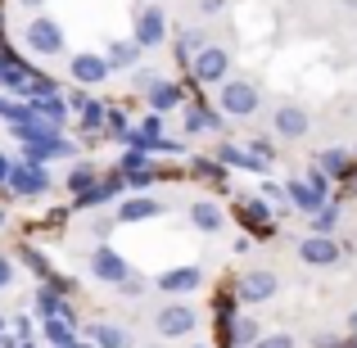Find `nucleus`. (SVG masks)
Returning <instances> with one entry per match:
<instances>
[{
    "label": "nucleus",
    "mask_w": 357,
    "mask_h": 348,
    "mask_svg": "<svg viewBox=\"0 0 357 348\" xmlns=\"http://www.w3.org/2000/svg\"><path fill=\"white\" fill-rule=\"evenodd\" d=\"M0 340H5V317H0Z\"/></svg>",
    "instance_id": "de8ad7c7"
},
{
    "label": "nucleus",
    "mask_w": 357,
    "mask_h": 348,
    "mask_svg": "<svg viewBox=\"0 0 357 348\" xmlns=\"http://www.w3.org/2000/svg\"><path fill=\"white\" fill-rule=\"evenodd\" d=\"M195 348H199V344H195Z\"/></svg>",
    "instance_id": "3c124183"
},
{
    "label": "nucleus",
    "mask_w": 357,
    "mask_h": 348,
    "mask_svg": "<svg viewBox=\"0 0 357 348\" xmlns=\"http://www.w3.org/2000/svg\"><path fill=\"white\" fill-rule=\"evenodd\" d=\"M349 331H353V335H357V312H353V317H349Z\"/></svg>",
    "instance_id": "49530a36"
},
{
    "label": "nucleus",
    "mask_w": 357,
    "mask_h": 348,
    "mask_svg": "<svg viewBox=\"0 0 357 348\" xmlns=\"http://www.w3.org/2000/svg\"><path fill=\"white\" fill-rule=\"evenodd\" d=\"M258 340H262V326L253 321V317L236 312V321H231V348H253Z\"/></svg>",
    "instance_id": "b1692460"
},
{
    "label": "nucleus",
    "mask_w": 357,
    "mask_h": 348,
    "mask_svg": "<svg viewBox=\"0 0 357 348\" xmlns=\"http://www.w3.org/2000/svg\"><path fill=\"white\" fill-rule=\"evenodd\" d=\"M181 114H185V131H190V136H199V131H213V136H222V127H227V114H222V109H204L199 100H190Z\"/></svg>",
    "instance_id": "dca6fc26"
},
{
    "label": "nucleus",
    "mask_w": 357,
    "mask_h": 348,
    "mask_svg": "<svg viewBox=\"0 0 357 348\" xmlns=\"http://www.w3.org/2000/svg\"><path fill=\"white\" fill-rule=\"evenodd\" d=\"M227 9V0H199V14H222Z\"/></svg>",
    "instance_id": "a19ab883"
},
{
    "label": "nucleus",
    "mask_w": 357,
    "mask_h": 348,
    "mask_svg": "<svg viewBox=\"0 0 357 348\" xmlns=\"http://www.w3.org/2000/svg\"><path fill=\"white\" fill-rule=\"evenodd\" d=\"M285 195H289V209L294 213H307V218H312L317 209H326V195L321 190H312V181H298V176H289V186H285Z\"/></svg>",
    "instance_id": "f3484780"
},
{
    "label": "nucleus",
    "mask_w": 357,
    "mask_h": 348,
    "mask_svg": "<svg viewBox=\"0 0 357 348\" xmlns=\"http://www.w3.org/2000/svg\"><path fill=\"white\" fill-rule=\"evenodd\" d=\"M0 91H18V96L32 91V68H27L5 41H0Z\"/></svg>",
    "instance_id": "ddd939ff"
},
{
    "label": "nucleus",
    "mask_w": 357,
    "mask_h": 348,
    "mask_svg": "<svg viewBox=\"0 0 357 348\" xmlns=\"http://www.w3.org/2000/svg\"><path fill=\"white\" fill-rule=\"evenodd\" d=\"M14 335L18 340H32V321H27V317H14Z\"/></svg>",
    "instance_id": "ea45409f"
},
{
    "label": "nucleus",
    "mask_w": 357,
    "mask_h": 348,
    "mask_svg": "<svg viewBox=\"0 0 357 348\" xmlns=\"http://www.w3.org/2000/svg\"><path fill=\"white\" fill-rule=\"evenodd\" d=\"M105 59H109V68H114V73H122V68H136L140 45H136V41H109Z\"/></svg>",
    "instance_id": "393cba45"
},
{
    "label": "nucleus",
    "mask_w": 357,
    "mask_h": 348,
    "mask_svg": "<svg viewBox=\"0 0 357 348\" xmlns=\"http://www.w3.org/2000/svg\"><path fill=\"white\" fill-rule=\"evenodd\" d=\"M154 181H163V172H158V167H154V172H127V190H140V195H145Z\"/></svg>",
    "instance_id": "f704fd0d"
},
{
    "label": "nucleus",
    "mask_w": 357,
    "mask_h": 348,
    "mask_svg": "<svg viewBox=\"0 0 357 348\" xmlns=\"http://www.w3.org/2000/svg\"><path fill=\"white\" fill-rule=\"evenodd\" d=\"M190 73H195V82H204V86H222V82L231 77V54L222 50V45H208V50L195 54Z\"/></svg>",
    "instance_id": "6e6552de"
},
{
    "label": "nucleus",
    "mask_w": 357,
    "mask_h": 348,
    "mask_svg": "<svg viewBox=\"0 0 357 348\" xmlns=\"http://www.w3.org/2000/svg\"><path fill=\"white\" fill-rule=\"evenodd\" d=\"M258 105H262L258 86H253V82H244V77H227L218 86V109L227 118H253V114H258Z\"/></svg>",
    "instance_id": "f03ea898"
},
{
    "label": "nucleus",
    "mask_w": 357,
    "mask_h": 348,
    "mask_svg": "<svg viewBox=\"0 0 357 348\" xmlns=\"http://www.w3.org/2000/svg\"><path fill=\"white\" fill-rule=\"evenodd\" d=\"M190 227H195V231H204V235H218L222 227H227V213H222V204H218V199H199V204H190Z\"/></svg>",
    "instance_id": "6ab92c4d"
},
{
    "label": "nucleus",
    "mask_w": 357,
    "mask_h": 348,
    "mask_svg": "<svg viewBox=\"0 0 357 348\" xmlns=\"http://www.w3.org/2000/svg\"><path fill=\"white\" fill-rule=\"evenodd\" d=\"M23 36H27V50L41 54V59H50V54H63V27L54 23V18H45V14H36L32 23L23 27Z\"/></svg>",
    "instance_id": "20e7f679"
},
{
    "label": "nucleus",
    "mask_w": 357,
    "mask_h": 348,
    "mask_svg": "<svg viewBox=\"0 0 357 348\" xmlns=\"http://www.w3.org/2000/svg\"><path fill=\"white\" fill-rule=\"evenodd\" d=\"M271 131H276V140H303L307 136V109L303 105H280L276 118H271Z\"/></svg>",
    "instance_id": "4468645a"
},
{
    "label": "nucleus",
    "mask_w": 357,
    "mask_h": 348,
    "mask_svg": "<svg viewBox=\"0 0 357 348\" xmlns=\"http://www.w3.org/2000/svg\"><path fill=\"white\" fill-rule=\"evenodd\" d=\"M145 280H140V276H127V280H122V285H118V294H127V298H136V294H145Z\"/></svg>",
    "instance_id": "4c0bfd02"
},
{
    "label": "nucleus",
    "mask_w": 357,
    "mask_h": 348,
    "mask_svg": "<svg viewBox=\"0 0 357 348\" xmlns=\"http://www.w3.org/2000/svg\"><path fill=\"white\" fill-rule=\"evenodd\" d=\"M340 218H344V213L335 209V204L317 209L312 218H307V235H335V231H340Z\"/></svg>",
    "instance_id": "cd10ccee"
},
{
    "label": "nucleus",
    "mask_w": 357,
    "mask_h": 348,
    "mask_svg": "<svg viewBox=\"0 0 357 348\" xmlns=\"http://www.w3.org/2000/svg\"><path fill=\"white\" fill-rule=\"evenodd\" d=\"M118 167H122V172H154L158 163H154V158L145 154V149H127V154H122V163H118Z\"/></svg>",
    "instance_id": "473e14b6"
},
{
    "label": "nucleus",
    "mask_w": 357,
    "mask_h": 348,
    "mask_svg": "<svg viewBox=\"0 0 357 348\" xmlns=\"http://www.w3.org/2000/svg\"><path fill=\"white\" fill-rule=\"evenodd\" d=\"M199 50H208V32L204 27H185L181 41H176V63H195Z\"/></svg>",
    "instance_id": "5701e85b"
},
{
    "label": "nucleus",
    "mask_w": 357,
    "mask_h": 348,
    "mask_svg": "<svg viewBox=\"0 0 357 348\" xmlns=\"http://www.w3.org/2000/svg\"><path fill=\"white\" fill-rule=\"evenodd\" d=\"M91 340H96L100 348H127L131 340H127V331H122V326H114V321H96V326H91Z\"/></svg>",
    "instance_id": "bb28decb"
},
{
    "label": "nucleus",
    "mask_w": 357,
    "mask_h": 348,
    "mask_svg": "<svg viewBox=\"0 0 357 348\" xmlns=\"http://www.w3.org/2000/svg\"><path fill=\"white\" fill-rule=\"evenodd\" d=\"M253 348H294V335H262Z\"/></svg>",
    "instance_id": "e433bc0d"
},
{
    "label": "nucleus",
    "mask_w": 357,
    "mask_h": 348,
    "mask_svg": "<svg viewBox=\"0 0 357 348\" xmlns=\"http://www.w3.org/2000/svg\"><path fill=\"white\" fill-rule=\"evenodd\" d=\"M240 222H244L253 235H267V231H271V209H267V199H262V195L240 199Z\"/></svg>",
    "instance_id": "aec40b11"
},
{
    "label": "nucleus",
    "mask_w": 357,
    "mask_h": 348,
    "mask_svg": "<svg viewBox=\"0 0 357 348\" xmlns=\"http://www.w3.org/2000/svg\"><path fill=\"white\" fill-rule=\"evenodd\" d=\"M105 136L114 140V145H127V136H131V127H127V118L118 114V109H109V122H105Z\"/></svg>",
    "instance_id": "72a5a7b5"
},
{
    "label": "nucleus",
    "mask_w": 357,
    "mask_h": 348,
    "mask_svg": "<svg viewBox=\"0 0 357 348\" xmlns=\"http://www.w3.org/2000/svg\"><path fill=\"white\" fill-rule=\"evenodd\" d=\"M18 258H23V262H27V267H32L41 280H50V276H54L50 262H45V253H41V249H32V244H18Z\"/></svg>",
    "instance_id": "7c9ffc66"
},
{
    "label": "nucleus",
    "mask_w": 357,
    "mask_h": 348,
    "mask_svg": "<svg viewBox=\"0 0 357 348\" xmlns=\"http://www.w3.org/2000/svg\"><path fill=\"white\" fill-rule=\"evenodd\" d=\"M158 213H163V204H158V199H149V195H131V199L118 204L114 222H154Z\"/></svg>",
    "instance_id": "a211bd4d"
},
{
    "label": "nucleus",
    "mask_w": 357,
    "mask_h": 348,
    "mask_svg": "<svg viewBox=\"0 0 357 348\" xmlns=\"http://www.w3.org/2000/svg\"><path fill=\"white\" fill-rule=\"evenodd\" d=\"M9 285H14V262L0 253V289H9Z\"/></svg>",
    "instance_id": "58836bf2"
},
{
    "label": "nucleus",
    "mask_w": 357,
    "mask_h": 348,
    "mask_svg": "<svg viewBox=\"0 0 357 348\" xmlns=\"http://www.w3.org/2000/svg\"><path fill=\"white\" fill-rule=\"evenodd\" d=\"M27 105H32V114L41 118V122H50V127H63V118L73 114L63 96H41V100H27Z\"/></svg>",
    "instance_id": "412c9836"
},
{
    "label": "nucleus",
    "mask_w": 357,
    "mask_h": 348,
    "mask_svg": "<svg viewBox=\"0 0 357 348\" xmlns=\"http://www.w3.org/2000/svg\"><path fill=\"white\" fill-rule=\"evenodd\" d=\"M249 154H258V158H276V145H271V136H253V145H249Z\"/></svg>",
    "instance_id": "c9c22d12"
},
{
    "label": "nucleus",
    "mask_w": 357,
    "mask_h": 348,
    "mask_svg": "<svg viewBox=\"0 0 357 348\" xmlns=\"http://www.w3.org/2000/svg\"><path fill=\"white\" fill-rule=\"evenodd\" d=\"M68 73H73V82H77V86H105V82L114 77L109 59H105V54H96V50H77L68 59Z\"/></svg>",
    "instance_id": "0eeeda50"
},
{
    "label": "nucleus",
    "mask_w": 357,
    "mask_h": 348,
    "mask_svg": "<svg viewBox=\"0 0 357 348\" xmlns=\"http://www.w3.org/2000/svg\"><path fill=\"white\" fill-rule=\"evenodd\" d=\"M9 172H14V163H9V158L0 154V186H9Z\"/></svg>",
    "instance_id": "37998d69"
},
{
    "label": "nucleus",
    "mask_w": 357,
    "mask_h": 348,
    "mask_svg": "<svg viewBox=\"0 0 357 348\" xmlns=\"http://www.w3.org/2000/svg\"><path fill=\"white\" fill-rule=\"evenodd\" d=\"M18 5H23V9H41L45 0H18Z\"/></svg>",
    "instance_id": "a18cd8bd"
},
{
    "label": "nucleus",
    "mask_w": 357,
    "mask_h": 348,
    "mask_svg": "<svg viewBox=\"0 0 357 348\" xmlns=\"http://www.w3.org/2000/svg\"><path fill=\"white\" fill-rule=\"evenodd\" d=\"M0 227H5V213H0Z\"/></svg>",
    "instance_id": "09e8293b"
},
{
    "label": "nucleus",
    "mask_w": 357,
    "mask_h": 348,
    "mask_svg": "<svg viewBox=\"0 0 357 348\" xmlns=\"http://www.w3.org/2000/svg\"><path fill=\"white\" fill-rule=\"evenodd\" d=\"M68 348H100V344H96V340H73Z\"/></svg>",
    "instance_id": "c03bdc74"
},
{
    "label": "nucleus",
    "mask_w": 357,
    "mask_h": 348,
    "mask_svg": "<svg viewBox=\"0 0 357 348\" xmlns=\"http://www.w3.org/2000/svg\"><path fill=\"white\" fill-rule=\"evenodd\" d=\"M344 253H349V244H340L335 235H303V240H298V258H303L307 267H335Z\"/></svg>",
    "instance_id": "423d86ee"
},
{
    "label": "nucleus",
    "mask_w": 357,
    "mask_h": 348,
    "mask_svg": "<svg viewBox=\"0 0 357 348\" xmlns=\"http://www.w3.org/2000/svg\"><path fill=\"white\" fill-rule=\"evenodd\" d=\"M317 167H321L331 181H353V154H344V149H326V154L317 158Z\"/></svg>",
    "instance_id": "4be33fe9"
},
{
    "label": "nucleus",
    "mask_w": 357,
    "mask_h": 348,
    "mask_svg": "<svg viewBox=\"0 0 357 348\" xmlns=\"http://www.w3.org/2000/svg\"><path fill=\"white\" fill-rule=\"evenodd\" d=\"M149 348H163V344H149Z\"/></svg>",
    "instance_id": "8fccbe9b"
},
{
    "label": "nucleus",
    "mask_w": 357,
    "mask_h": 348,
    "mask_svg": "<svg viewBox=\"0 0 357 348\" xmlns=\"http://www.w3.org/2000/svg\"><path fill=\"white\" fill-rule=\"evenodd\" d=\"M91 231H96V235H100V240H105V235H109V231H114V218H109V222H105V218H96V222H91Z\"/></svg>",
    "instance_id": "79ce46f5"
},
{
    "label": "nucleus",
    "mask_w": 357,
    "mask_h": 348,
    "mask_svg": "<svg viewBox=\"0 0 357 348\" xmlns=\"http://www.w3.org/2000/svg\"><path fill=\"white\" fill-rule=\"evenodd\" d=\"M63 303H68V298H63L59 289L50 285V280H45L41 289H36V312H41V317H54V312H63Z\"/></svg>",
    "instance_id": "c756f323"
},
{
    "label": "nucleus",
    "mask_w": 357,
    "mask_h": 348,
    "mask_svg": "<svg viewBox=\"0 0 357 348\" xmlns=\"http://www.w3.org/2000/svg\"><path fill=\"white\" fill-rule=\"evenodd\" d=\"M91 276L118 289L122 280L131 276V267L122 262V253H118V249H109V244H96V249H91Z\"/></svg>",
    "instance_id": "9b49d317"
},
{
    "label": "nucleus",
    "mask_w": 357,
    "mask_h": 348,
    "mask_svg": "<svg viewBox=\"0 0 357 348\" xmlns=\"http://www.w3.org/2000/svg\"><path fill=\"white\" fill-rule=\"evenodd\" d=\"M14 136L23 140V158L27 163H50V158H77V140H63L59 127L32 118V122H18Z\"/></svg>",
    "instance_id": "f257e3e1"
},
{
    "label": "nucleus",
    "mask_w": 357,
    "mask_h": 348,
    "mask_svg": "<svg viewBox=\"0 0 357 348\" xmlns=\"http://www.w3.org/2000/svg\"><path fill=\"white\" fill-rule=\"evenodd\" d=\"M204 285V271L195 267V262H185V267H167L154 276V289H163V294L181 298V294H195V289Z\"/></svg>",
    "instance_id": "f8f14e48"
},
{
    "label": "nucleus",
    "mask_w": 357,
    "mask_h": 348,
    "mask_svg": "<svg viewBox=\"0 0 357 348\" xmlns=\"http://www.w3.org/2000/svg\"><path fill=\"white\" fill-rule=\"evenodd\" d=\"M122 190H127V172H122V167H118V172H105V176H100V195H105L109 204L122 199Z\"/></svg>",
    "instance_id": "2f4dec72"
},
{
    "label": "nucleus",
    "mask_w": 357,
    "mask_h": 348,
    "mask_svg": "<svg viewBox=\"0 0 357 348\" xmlns=\"http://www.w3.org/2000/svg\"><path fill=\"white\" fill-rule=\"evenodd\" d=\"M145 105H149V114H172V109H185L190 100H185V91L176 86V82H163V77H158L154 86L145 91Z\"/></svg>",
    "instance_id": "2eb2a0df"
},
{
    "label": "nucleus",
    "mask_w": 357,
    "mask_h": 348,
    "mask_svg": "<svg viewBox=\"0 0 357 348\" xmlns=\"http://www.w3.org/2000/svg\"><path fill=\"white\" fill-rule=\"evenodd\" d=\"M100 176H105V172H96L91 163H73V172H68V181H63V186H68V195H86V190H96V186H100Z\"/></svg>",
    "instance_id": "a878e982"
},
{
    "label": "nucleus",
    "mask_w": 357,
    "mask_h": 348,
    "mask_svg": "<svg viewBox=\"0 0 357 348\" xmlns=\"http://www.w3.org/2000/svg\"><path fill=\"white\" fill-rule=\"evenodd\" d=\"M276 294H280V276H276V271H267V267L244 271V276L236 280V298H240V303H249V308L267 303V298H276Z\"/></svg>",
    "instance_id": "39448f33"
},
{
    "label": "nucleus",
    "mask_w": 357,
    "mask_h": 348,
    "mask_svg": "<svg viewBox=\"0 0 357 348\" xmlns=\"http://www.w3.org/2000/svg\"><path fill=\"white\" fill-rule=\"evenodd\" d=\"M14 199H36V195L50 190V172H45V163H14V172H9V186H5Z\"/></svg>",
    "instance_id": "7ed1b4c3"
},
{
    "label": "nucleus",
    "mask_w": 357,
    "mask_h": 348,
    "mask_svg": "<svg viewBox=\"0 0 357 348\" xmlns=\"http://www.w3.org/2000/svg\"><path fill=\"white\" fill-rule=\"evenodd\" d=\"M190 172L199 176V181H213L218 190L227 186V163H218V158H195V163H190Z\"/></svg>",
    "instance_id": "c85d7f7f"
},
{
    "label": "nucleus",
    "mask_w": 357,
    "mask_h": 348,
    "mask_svg": "<svg viewBox=\"0 0 357 348\" xmlns=\"http://www.w3.org/2000/svg\"><path fill=\"white\" fill-rule=\"evenodd\" d=\"M131 41L140 45V50H154V45L167 41V14L158 5H145L136 14V27H131Z\"/></svg>",
    "instance_id": "1a4fd4ad"
},
{
    "label": "nucleus",
    "mask_w": 357,
    "mask_h": 348,
    "mask_svg": "<svg viewBox=\"0 0 357 348\" xmlns=\"http://www.w3.org/2000/svg\"><path fill=\"white\" fill-rule=\"evenodd\" d=\"M154 326H158V335H163V340H181V335H190L195 326H199V317H195L190 303H176V298H172L167 308H158Z\"/></svg>",
    "instance_id": "9d476101"
}]
</instances>
